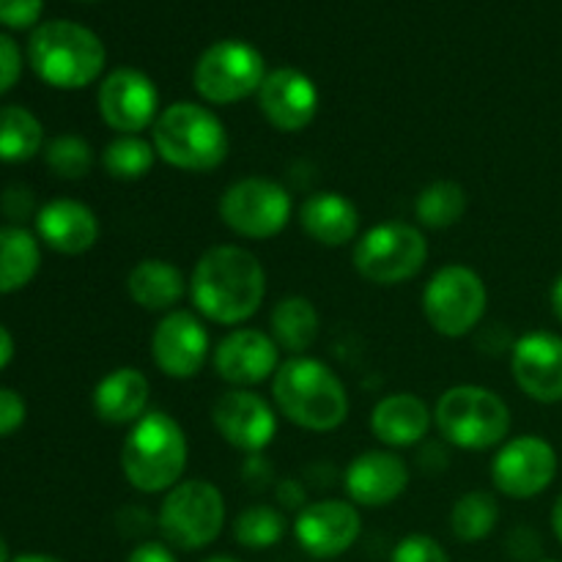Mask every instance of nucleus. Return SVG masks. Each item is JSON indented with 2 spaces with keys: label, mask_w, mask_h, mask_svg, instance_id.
Here are the masks:
<instances>
[{
  "label": "nucleus",
  "mask_w": 562,
  "mask_h": 562,
  "mask_svg": "<svg viewBox=\"0 0 562 562\" xmlns=\"http://www.w3.org/2000/svg\"><path fill=\"white\" fill-rule=\"evenodd\" d=\"M190 300L206 322L223 327L245 324L267 300V269L245 247L214 245L192 269Z\"/></svg>",
  "instance_id": "1"
},
{
  "label": "nucleus",
  "mask_w": 562,
  "mask_h": 562,
  "mask_svg": "<svg viewBox=\"0 0 562 562\" xmlns=\"http://www.w3.org/2000/svg\"><path fill=\"white\" fill-rule=\"evenodd\" d=\"M272 398L280 415L313 434L335 431L351 409L349 393L338 373L316 357H289L272 379Z\"/></svg>",
  "instance_id": "2"
},
{
  "label": "nucleus",
  "mask_w": 562,
  "mask_h": 562,
  "mask_svg": "<svg viewBox=\"0 0 562 562\" xmlns=\"http://www.w3.org/2000/svg\"><path fill=\"white\" fill-rule=\"evenodd\" d=\"M558 475V450L536 434L499 445L492 461V483L503 497L532 499L547 492Z\"/></svg>",
  "instance_id": "12"
},
{
  "label": "nucleus",
  "mask_w": 562,
  "mask_h": 562,
  "mask_svg": "<svg viewBox=\"0 0 562 562\" xmlns=\"http://www.w3.org/2000/svg\"><path fill=\"white\" fill-rule=\"evenodd\" d=\"M212 366L231 387L252 390L256 384L274 379L280 368V346L261 329L236 327L217 344Z\"/></svg>",
  "instance_id": "17"
},
{
  "label": "nucleus",
  "mask_w": 562,
  "mask_h": 562,
  "mask_svg": "<svg viewBox=\"0 0 562 562\" xmlns=\"http://www.w3.org/2000/svg\"><path fill=\"white\" fill-rule=\"evenodd\" d=\"M434 412L415 393L384 395L371 412V431L387 448H415L428 437Z\"/></svg>",
  "instance_id": "23"
},
{
  "label": "nucleus",
  "mask_w": 562,
  "mask_h": 562,
  "mask_svg": "<svg viewBox=\"0 0 562 562\" xmlns=\"http://www.w3.org/2000/svg\"><path fill=\"white\" fill-rule=\"evenodd\" d=\"M362 532V516L349 499H316L302 505L294 538L313 560H335L349 552Z\"/></svg>",
  "instance_id": "14"
},
{
  "label": "nucleus",
  "mask_w": 562,
  "mask_h": 562,
  "mask_svg": "<svg viewBox=\"0 0 562 562\" xmlns=\"http://www.w3.org/2000/svg\"><path fill=\"white\" fill-rule=\"evenodd\" d=\"M285 530H289V521H285L283 510L263 503L245 508L236 516L234 525H231L234 541L239 547L250 549V552H263V549L278 547L285 538Z\"/></svg>",
  "instance_id": "32"
},
{
  "label": "nucleus",
  "mask_w": 562,
  "mask_h": 562,
  "mask_svg": "<svg viewBox=\"0 0 562 562\" xmlns=\"http://www.w3.org/2000/svg\"><path fill=\"white\" fill-rule=\"evenodd\" d=\"M44 162L60 179H86L93 168V148L80 135H58L44 146Z\"/></svg>",
  "instance_id": "33"
},
{
  "label": "nucleus",
  "mask_w": 562,
  "mask_h": 562,
  "mask_svg": "<svg viewBox=\"0 0 562 562\" xmlns=\"http://www.w3.org/2000/svg\"><path fill=\"white\" fill-rule=\"evenodd\" d=\"M269 327H272V338L280 346V351H289L291 357H300L307 355V349L316 344L322 318H318L316 305L307 296L294 294L285 296V300H280L272 307Z\"/></svg>",
  "instance_id": "26"
},
{
  "label": "nucleus",
  "mask_w": 562,
  "mask_h": 562,
  "mask_svg": "<svg viewBox=\"0 0 562 562\" xmlns=\"http://www.w3.org/2000/svg\"><path fill=\"white\" fill-rule=\"evenodd\" d=\"M464 212H467V190L459 184V181H450V179L431 181L428 187H423L420 195H417L415 201L417 223L434 231L453 228L456 223H461Z\"/></svg>",
  "instance_id": "29"
},
{
  "label": "nucleus",
  "mask_w": 562,
  "mask_h": 562,
  "mask_svg": "<svg viewBox=\"0 0 562 562\" xmlns=\"http://www.w3.org/2000/svg\"><path fill=\"white\" fill-rule=\"evenodd\" d=\"M488 307V291L481 274L467 263H445L423 289V313L434 333L464 338L481 327Z\"/></svg>",
  "instance_id": "9"
},
{
  "label": "nucleus",
  "mask_w": 562,
  "mask_h": 562,
  "mask_svg": "<svg viewBox=\"0 0 562 562\" xmlns=\"http://www.w3.org/2000/svg\"><path fill=\"white\" fill-rule=\"evenodd\" d=\"M510 371L527 398L538 404L562 401V338L554 333H527L514 340Z\"/></svg>",
  "instance_id": "19"
},
{
  "label": "nucleus",
  "mask_w": 562,
  "mask_h": 562,
  "mask_svg": "<svg viewBox=\"0 0 562 562\" xmlns=\"http://www.w3.org/2000/svg\"><path fill=\"white\" fill-rule=\"evenodd\" d=\"M499 525V503L492 492H467L456 499L450 510V530L459 541H486Z\"/></svg>",
  "instance_id": "30"
},
{
  "label": "nucleus",
  "mask_w": 562,
  "mask_h": 562,
  "mask_svg": "<svg viewBox=\"0 0 562 562\" xmlns=\"http://www.w3.org/2000/svg\"><path fill=\"white\" fill-rule=\"evenodd\" d=\"M190 459L184 428L168 412L151 409L130 428L121 445V472L140 494H165L181 483Z\"/></svg>",
  "instance_id": "3"
},
{
  "label": "nucleus",
  "mask_w": 562,
  "mask_h": 562,
  "mask_svg": "<svg viewBox=\"0 0 562 562\" xmlns=\"http://www.w3.org/2000/svg\"><path fill=\"white\" fill-rule=\"evenodd\" d=\"M541 562H558V560H541Z\"/></svg>",
  "instance_id": "46"
},
{
  "label": "nucleus",
  "mask_w": 562,
  "mask_h": 562,
  "mask_svg": "<svg viewBox=\"0 0 562 562\" xmlns=\"http://www.w3.org/2000/svg\"><path fill=\"white\" fill-rule=\"evenodd\" d=\"M11 360H14V338H11L9 329L0 324V371H3Z\"/></svg>",
  "instance_id": "40"
},
{
  "label": "nucleus",
  "mask_w": 562,
  "mask_h": 562,
  "mask_svg": "<svg viewBox=\"0 0 562 562\" xmlns=\"http://www.w3.org/2000/svg\"><path fill=\"white\" fill-rule=\"evenodd\" d=\"M3 212L9 214L11 220H25L27 214L33 212V192L27 187H9L3 192Z\"/></svg>",
  "instance_id": "38"
},
{
  "label": "nucleus",
  "mask_w": 562,
  "mask_h": 562,
  "mask_svg": "<svg viewBox=\"0 0 562 562\" xmlns=\"http://www.w3.org/2000/svg\"><path fill=\"white\" fill-rule=\"evenodd\" d=\"M99 115L119 135H140L159 115V93L151 77L132 66L113 69L97 93Z\"/></svg>",
  "instance_id": "13"
},
{
  "label": "nucleus",
  "mask_w": 562,
  "mask_h": 562,
  "mask_svg": "<svg viewBox=\"0 0 562 562\" xmlns=\"http://www.w3.org/2000/svg\"><path fill=\"white\" fill-rule=\"evenodd\" d=\"M11 562H64V560L49 558V554H20V558H14Z\"/></svg>",
  "instance_id": "43"
},
{
  "label": "nucleus",
  "mask_w": 562,
  "mask_h": 562,
  "mask_svg": "<svg viewBox=\"0 0 562 562\" xmlns=\"http://www.w3.org/2000/svg\"><path fill=\"white\" fill-rule=\"evenodd\" d=\"M154 151L170 168L209 173L228 159L231 137L223 119L198 102H173L151 126Z\"/></svg>",
  "instance_id": "4"
},
{
  "label": "nucleus",
  "mask_w": 562,
  "mask_h": 562,
  "mask_svg": "<svg viewBox=\"0 0 562 562\" xmlns=\"http://www.w3.org/2000/svg\"><path fill=\"white\" fill-rule=\"evenodd\" d=\"M0 562H11L9 560V543L3 541V536H0Z\"/></svg>",
  "instance_id": "45"
},
{
  "label": "nucleus",
  "mask_w": 562,
  "mask_h": 562,
  "mask_svg": "<svg viewBox=\"0 0 562 562\" xmlns=\"http://www.w3.org/2000/svg\"><path fill=\"white\" fill-rule=\"evenodd\" d=\"M390 562H450V554L445 552L437 538L426 536V532H412L395 543Z\"/></svg>",
  "instance_id": "34"
},
{
  "label": "nucleus",
  "mask_w": 562,
  "mask_h": 562,
  "mask_svg": "<svg viewBox=\"0 0 562 562\" xmlns=\"http://www.w3.org/2000/svg\"><path fill=\"white\" fill-rule=\"evenodd\" d=\"M552 530H554V536H558V541L562 543V492H560L558 503H554V508H552Z\"/></svg>",
  "instance_id": "42"
},
{
  "label": "nucleus",
  "mask_w": 562,
  "mask_h": 562,
  "mask_svg": "<svg viewBox=\"0 0 562 562\" xmlns=\"http://www.w3.org/2000/svg\"><path fill=\"white\" fill-rule=\"evenodd\" d=\"M42 267L38 239L20 225L0 228V294H14L36 278Z\"/></svg>",
  "instance_id": "27"
},
{
  "label": "nucleus",
  "mask_w": 562,
  "mask_h": 562,
  "mask_svg": "<svg viewBox=\"0 0 562 562\" xmlns=\"http://www.w3.org/2000/svg\"><path fill=\"white\" fill-rule=\"evenodd\" d=\"M102 225L97 212L82 201L55 198L36 214V236L60 256H82L99 241Z\"/></svg>",
  "instance_id": "21"
},
{
  "label": "nucleus",
  "mask_w": 562,
  "mask_h": 562,
  "mask_svg": "<svg viewBox=\"0 0 562 562\" xmlns=\"http://www.w3.org/2000/svg\"><path fill=\"white\" fill-rule=\"evenodd\" d=\"M27 58L33 71L47 86L60 91H80L99 80L104 71V44L91 27L69 20H53L38 25L27 42Z\"/></svg>",
  "instance_id": "5"
},
{
  "label": "nucleus",
  "mask_w": 562,
  "mask_h": 562,
  "mask_svg": "<svg viewBox=\"0 0 562 562\" xmlns=\"http://www.w3.org/2000/svg\"><path fill=\"white\" fill-rule=\"evenodd\" d=\"M225 497L212 481L190 477L165 492L157 510L162 541L179 552H201L212 547L225 527Z\"/></svg>",
  "instance_id": "7"
},
{
  "label": "nucleus",
  "mask_w": 562,
  "mask_h": 562,
  "mask_svg": "<svg viewBox=\"0 0 562 562\" xmlns=\"http://www.w3.org/2000/svg\"><path fill=\"white\" fill-rule=\"evenodd\" d=\"M300 225L316 245L344 247L360 234V212L335 190L313 192L300 206Z\"/></svg>",
  "instance_id": "24"
},
{
  "label": "nucleus",
  "mask_w": 562,
  "mask_h": 562,
  "mask_svg": "<svg viewBox=\"0 0 562 562\" xmlns=\"http://www.w3.org/2000/svg\"><path fill=\"white\" fill-rule=\"evenodd\" d=\"M22 75V55L14 38L0 33V93L11 91Z\"/></svg>",
  "instance_id": "37"
},
{
  "label": "nucleus",
  "mask_w": 562,
  "mask_h": 562,
  "mask_svg": "<svg viewBox=\"0 0 562 562\" xmlns=\"http://www.w3.org/2000/svg\"><path fill=\"white\" fill-rule=\"evenodd\" d=\"M212 355V335L198 313L170 311L151 333L154 366L170 379H192Z\"/></svg>",
  "instance_id": "15"
},
{
  "label": "nucleus",
  "mask_w": 562,
  "mask_h": 562,
  "mask_svg": "<svg viewBox=\"0 0 562 562\" xmlns=\"http://www.w3.org/2000/svg\"><path fill=\"white\" fill-rule=\"evenodd\" d=\"M151 384L140 368H115L93 387V412L108 426H135L148 412Z\"/></svg>",
  "instance_id": "22"
},
{
  "label": "nucleus",
  "mask_w": 562,
  "mask_h": 562,
  "mask_svg": "<svg viewBox=\"0 0 562 562\" xmlns=\"http://www.w3.org/2000/svg\"><path fill=\"white\" fill-rule=\"evenodd\" d=\"M212 423L220 437L241 453H261L278 437V412L252 390H225L214 401Z\"/></svg>",
  "instance_id": "16"
},
{
  "label": "nucleus",
  "mask_w": 562,
  "mask_h": 562,
  "mask_svg": "<svg viewBox=\"0 0 562 562\" xmlns=\"http://www.w3.org/2000/svg\"><path fill=\"white\" fill-rule=\"evenodd\" d=\"M126 562H179V560H176L173 549H170L165 541H143L132 549Z\"/></svg>",
  "instance_id": "39"
},
{
  "label": "nucleus",
  "mask_w": 562,
  "mask_h": 562,
  "mask_svg": "<svg viewBox=\"0 0 562 562\" xmlns=\"http://www.w3.org/2000/svg\"><path fill=\"white\" fill-rule=\"evenodd\" d=\"M357 274L373 285H401L423 272L428 239L409 223H379L355 241L351 252Z\"/></svg>",
  "instance_id": "8"
},
{
  "label": "nucleus",
  "mask_w": 562,
  "mask_h": 562,
  "mask_svg": "<svg viewBox=\"0 0 562 562\" xmlns=\"http://www.w3.org/2000/svg\"><path fill=\"white\" fill-rule=\"evenodd\" d=\"M203 562H241V560L231 558V554H214V558H206Z\"/></svg>",
  "instance_id": "44"
},
{
  "label": "nucleus",
  "mask_w": 562,
  "mask_h": 562,
  "mask_svg": "<svg viewBox=\"0 0 562 562\" xmlns=\"http://www.w3.org/2000/svg\"><path fill=\"white\" fill-rule=\"evenodd\" d=\"M25 415L27 406L22 401V395L16 390L0 387V439L20 431L22 423H25Z\"/></svg>",
  "instance_id": "36"
},
{
  "label": "nucleus",
  "mask_w": 562,
  "mask_h": 562,
  "mask_svg": "<svg viewBox=\"0 0 562 562\" xmlns=\"http://www.w3.org/2000/svg\"><path fill=\"white\" fill-rule=\"evenodd\" d=\"M549 302H552V313L558 316V322L562 324V274L552 283V291H549Z\"/></svg>",
  "instance_id": "41"
},
{
  "label": "nucleus",
  "mask_w": 562,
  "mask_h": 562,
  "mask_svg": "<svg viewBox=\"0 0 562 562\" xmlns=\"http://www.w3.org/2000/svg\"><path fill=\"white\" fill-rule=\"evenodd\" d=\"M409 486V464L393 450H366L357 456L344 475L349 503L360 508H384L395 503Z\"/></svg>",
  "instance_id": "20"
},
{
  "label": "nucleus",
  "mask_w": 562,
  "mask_h": 562,
  "mask_svg": "<svg viewBox=\"0 0 562 562\" xmlns=\"http://www.w3.org/2000/svg\"><path fill=\"white\" fill-rule=\"evenodd\" d=\"M256 97L267 124L285 135L307 130L318 113L316 82L294 66H280L269 71Z\"/></svg>",
  "instance_id": "18"
},
{
  "label": "nucleus",
  "mask_w": 562,
  "mask_h": 562,
  "mask_svg": "<svg viewBox=\"0 0 562 562\" xmlns=\"http://www.w3.org/2000/svg\"><path fill=\"white\" fill-rule=\"evenodd\" d=\"M217 212L225 228L236 236L263 241L283 234L294 217V201L280 181L267 176H245L225 187Z\"/></svg>",
  "instance_id": "10"
},
{
  "label": "nucleus",
  "mask_w": 562,
  "mask_h": 562,
  "mask_svg": "<svg viewBox=\"0 0 562 562\" xmlns=\"http://www.w3.org/2000/svg\"><path fill=\"white\" fill-rule=\"evenodd\" d=\"M44 0H0V22L5 27H31L42 16Z\"/></svg>",
  "instance_id": "35"
},
{
  "label": "nucleus",
  "mask_w": 562,
  "mask_h": 562,
  "mask_svg": "<svg viewBox=\"0 0 562 562\" xmlns=\"http://www.w3.org/2000/svg\"><path fill=\"white\" fill-rule=\"evenodd\" d=\"M44 146V126L20 104L0 108V162H27Z\"/></svg>",
  "instance_id": "28"
},
{
  "label": "nucleus",
  "mask_w": 562,
  "mask_h": 562,
  "mask_svg": "<svg viewBox=\"0 0 562 562\" xmlns=\"http://www.w3.org/2000/svg\"><path fill=\"white\" fill-rule=\"evenodd\" d=\"M267 75V60L252 44L223 38L201 53L192 69V86L203 102L236 104L258 93Z\"/></svg>",
  "instance_id": "11"
},
{
  "label": "nucleus",
  "mask_w": 562,
  "mask_h": 562,
  "mask_svg": "<svg viewBox=\"0 0 562 562\" xmlns=\"http://www.w3.org/2000/svg\"><path fill=\"white\" fill-rule=\"evenodd\" d=\"M126 294L143 311L170 313L190 294V280L165 258H143L126 274Z\"/></svg>",
  "instance_id": "25"
},
{
  "label": "nucleus",
  "mask_w": 562,
  "mask_h": 562,
  "mask_svg": "<svg viewBox=\"0 0 562 562\" xmlns=\"http://www.w3.org/2000/svg\"><path fill=\"white\" fill-rule=\"evenodd\" d=\"M434 423L445 442L477 453L508 442L510 409L494 390L481 384H456L439 395Z\"/></svg>",
  "instance_id": "6"
},
{
  "label": "nucleus",
  "mask_w": 562,
  "mask_h": 562,
  "mask_svg": "<svg viewBox=\"0 0 562 562\" xmlns=\"http://www.w3.org/2000/svg\"><path fill=\"white\" fill-rule=\"evenodd\" d=\"M104 173L115 181H140L151 173L154 162H157V151L154 143L140 135H119L102 148Z\"/></svg>",
  "instance_id": "31"
}]
</instances>
